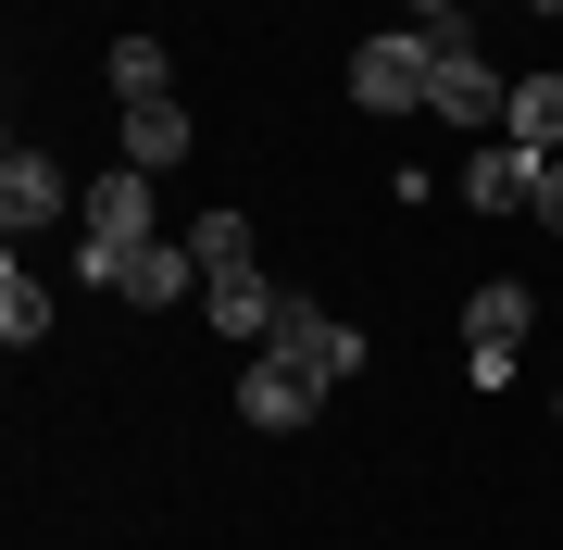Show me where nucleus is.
<instances>
[{
	"label": "nucleus",
	"mask_w": 563,
	"mask_h": 550,
	"mask_svg": "<svg viewBox=\"0 0 563 550\" xmlns=\"http://www.w3.org/2000/svg\"><path fill=\"white\" fill-rule=\"evenodd\" d=\"M201 301H213V326H225V338H263V326H276V288H263V276H213Z\"/></svg>",
	"instance_id": "nucleus-13"
},
{
	"label": "nucleus",
	"mask_w": 563,
	"mask_h": 550,
	"mask_svg": "<svg viewBox=\"0 0 563 550\" xmlns=\"http://www.w3.org/2000/svg\"><path fill=\"white\" fill-rule=\"evenodd\" d=\"M463 201H476V213H526V201H539V150H526V138H488L476 164H463Z\"/></svg>",
	"instance_id": "nucleus-6"
},
{
	"label": "nucleus",
	"mask_w": 563,
	"mask_h": 550,
	"mask_svg": "<svg viewBox=\"0 0 563 550\" xmlns=\"http://www.w3.org/2000/svg\"><path fill=\"white\" fill-rule=\"evenodd\" d=\"M351 101H363V113H413V101H439V38H426V25L363 38V50H351Z\"/></svg>",
	"instance_id": "nucleus-1"
},
{
	"label": "nucleus",
	"mask_w": 563,
	"mask_h": 550,
	"mask_svg": "<svg viewBox=\"0 0 563 550\" xmlns=\"http://www.w3.org/2000/svg\"><path fill=\"white\" fill-rule=\"evenodd\" d=\"M188 250H201V288H213V276H251V213H225V201H213L201 225H188Z\"/></svg>",
	"instance_id": "nucleus-11"
},
{
	"label": "nucleus",
	"mask_w": 563,
	"mask_h": 550,
	"mask_svg": "<svg viewBox=\"0 0 563 550\" xmlns=\"http://www.w3.org/2000/svg\"><path fill=\"white\" fill-rule=\"evenodd\" d=\"M101 288H113V301H139V313H151V301H188V288H201V250H188V238H139Z\"/></svg>",
	"instance_id": "nucleus-5"
},
{
	"label": "nucleus",
	"mask_w": 563,
	"mask_h": 550,
	"mask_svg": "<svg viewBox=\"0 0 563 550\" xmlns=\"http://www.w3.org/2000/svg\"><path fill=\"white\" fill-rule=\"evenodd\" d=\"M551 413H563V401H551Z\"/></svg>",
	"instance_id": "nucleus-19"
},
{
	"label": "nucleus",
	"mask_w": 563,
	"mask_h": 550,
	"mask_svg": "<svg viewBox=\"0 0 563 550\" xmlns=\"http://www.w3.org/2000/svg\"><path fill=\"white\" fill-rule=\"evenodd\" d=\"M501 138H526V150L551 164V150H563V76H526V88H514V101H501Z\"/></svg>",
	"instance_id": "nucleus-10"
},
{
	"label": "nucleus",
	"mask_w": 563,
	"mask_h": 550,
	"mask_svg": "<svg viewBox=\"0 0 563 550\" xmlns=\"http://www.w3.org/2000/svg\"><path fill=\"white\" fill-rule=\"evenodd\" d=\"M76 201H63V176L38 164V150H13V164H0V225H13V250L38 238V225H63Z\"/></svg>",
	"instance_id": "nucleus-7"
},
{
	"label": "nucleus",
	"mask_w": 563,
	"mask_h": 550,
	"mask_svg": "<svg viewBox=\"0 0 563 550\" xmlns=\"http://www.w3.org/2000/svg\"><path fill=\"white\" fill-rule=\"evenodd\" d=\"M526 326H539V301H526V276H488L476 301H463V350H526Z\"/></svg>",
	"instance_id": "nucleus-8"
},
{
	"label": "nucleus",
	"mask_w": 563,
	"mask_h": 550,
	"mask_svg": "<svg viewBox=\"0 0 563 550\" xmlns=\"http://www.w3.org/2000/svg\"><path fill=\"white\" fill-rule=\"evenodd\" d=\"M263 350H276V363H301L313 388L363 375V326H339V313H313V301H288V288H276V326H263Z\"/></svg>",
	"instance_id": "nucleus-3"
},
{
	"label": "nucleus",
	"mask_w": 563,
	"mask_h": 550,
	"mask_svg": "<svg viewBox=\"0 0 563 550\" xmlns=\"http://www.w3.org/2000/svg\"><path fill=\"white\" fill-rule=\"evenodd\" d=\"M526 213H539L551 238H563V150H551V164H539V201H526Z\"/></svg>",
	"instance_id": "nucleus-15"
},
{
	"label": "nucleus",
	"mask_w": 563,
	"mask_h": 550,
	"mask_svg": "<svg viewBox=\"0 0 563 550\" xmlns=\"http://www.w3.org/2000/svg\"><path fill=\"white\" fill-rule=\"evenodd\" d=\"M113 101H176V63H163V38H113Z\"/></svg>",
	"instance_id": "nucleus-14"
},
{
	"label": "nucleus",
	"mask_w": 563,
	"mask_h": 550,
	"mask_svg": "<svg viewBox=\"0 0 563 550\" xmlns=\"http://www.w3.org/2000/svg\"><path fill=\"white\" fill-rule=\"evenodd\" d=\"M0 338H13V350H38V338H51V288L25 276V250H13V276H0Z\"/></svg>",
	"instance_id": "nucleus-12"
},
{
	"label": "nucleus",
	"mask_w": 563,
	"mask_h": 550,
	"mask_svg": "<svg viewBox=\"0 0 563 550\" xmlns=\"http://www.w3.org/2000/svg\"><path fill=\"white\" fill-rule=\"evenodd\" d=\"M313 401H325V388H313L301 363H276V350H251V363H239V426L301 438V426H313Z\"/></svg>",
	"instance_id": "nucleus-4"
},
{
	"label": "nucleus",
	"mask_w": 563,
	"mask_h": 550,
	"mask_svg": "<svg viewBox=\"0 0 563 550\" xmlns=\"http://www.w3.org/2000/svg\"><path fill=\"white\" fill-rule=\"evenodd\" d=\"M413 13H426V25H439V13H463V0H413Z\"/></svg>",
	"instance_id": "nucleus-16"
},
{
	"label": "nucleus",
	"mask_w": 563,
	"mask_h": 550,
	"mask_svg": "<svg viewBox=\"0 0 563 550\" xmlns=\"http://www.w3.org/2000/svg\"><path fill=\"white\" fill-rule=\"evenodd\" d=\"M526 13H563V0H526Z\"/></svg>",
	"instance_id": "nucleus-17"
},
{
	"label": "nucleus",
	"mask_w": 563,
	"mask_h": 550,
	"mask_svg": "<svg viewBox=\"0 0 563 550\" xmlns=\"http://www.w3.org/2000/svg\"><path fill=\"white\" fill-rule=\"evenodd\" d=\"M551 76H563V63H551Z\"/></svg>",
	"instance_id": "nucleus-18"
},
{
	"label": "nucleus",
	"mask_w": 563,
	"mask_h": 550,
	"mask_svg": "<svg viewBox=\"0 0 563 550\" xmlns=\"http://www.w3.org/2000/svg\"><path fill=\"white\" fill-rule=\"evenodd\" d=\"M76 225H88V276H113V263H125V250H139V238H163V225H151V176H139V164L88 176Z\"/></svg>",
	"instance_id": "nucleus-2"
},
{
	"label": "nucleus",
	"mask_w": 563,
	"mask_h": 550,
	"mask_svg": "<svg viewBox=\"0 0 563 550\" xmlns=\"http://www.w3.org/2000/svg\"><path fill=\"white\" fill-rule=\"evenodd\" d=\"M125 164H139V176L188 164V113H176V101H125Z\"/></svg>",
	"instance_id": "nucleus-9"
}]
</instances>
